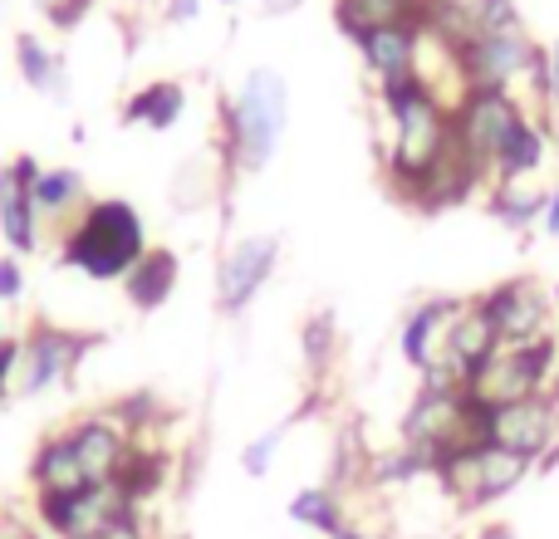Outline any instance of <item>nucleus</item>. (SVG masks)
I'll return each mask as SVG.
<instances>
[{
    "instance_id": "nucleus-1",
    "label": "nucleus",
    "mask_w": 559,
    "mask_h": 539,
    "mask_svg": "<svg viewBox=\"0 0 559 539\" xmlns=\"http://www.w3.org/2000/svg\"><path fill=\"white\" fill-rule=\"evenodd\" d=\"M147 255V226L133 202L123 196H88V206L59 231V265L98 279L123 285L128 270Z\"/></svg>"
},
{
    "instance_id": "nucleus-2",
    "label": "nucleus",
    "mask_w": 559,
    "mask_h": 539,
    "mask_svg": "<svg viewBox=\"0 0 559 539\" xmlns=\"http://www.w3.org/2000/svg\"><path fill=\"white\" fill-rule=\"evenodd\" d=\"M378 108L388 118V153H383V177L393 196H403L437 157L452 147V108L432 94L427 84H393L378 88Z\"/></svg>"
},
{
    "instance_id": "nucleus-3",
    "label": "nucleus",
    "mask_w": 559,
    "mask_h": 539,
    "mask_svg": "<svg viewBox=\"0 0 559 539\" xmlns=\"http://www.w3.org/2000/svg\"><path fill=\"white\" fill-rule=\"evenodd\" d=\"M289 123V84L280 69H251L236 98H222V163L226 172H261L280 153Z\"/></svg>"
},
{
    "instance_id": "nucleus-4",
    "label": "nucleus",
    "mask_w": 559,
    "mask_h": 539,
    "mask_svg": "<svg viewBox=\"0 0 559 539\" xmlns=\"http://www.w3.org/2000/svg\"><path fill=\"white\" fill-rule=\"evenodd\" d=\"M559 387V344H525V348H496L486 363L472 368V393L476 407H501L521 403L535 393H555Z\"/></svg>"
},
{
    "instance_id": "nucleus-5",
    "label": "nucleus",
    "mask_w": 559,
    "mask_h": 539,
    "mask_svg": "<svg viewBox=\"0 0 559 539\" xmlns=\"http://www.w3.org/2000/svg\"><path fill=\"white\" fill-rule=\"evenodd\" d=\"M481 442L515 456H531L535 471H550L559 462V393H535L521 397V403L481 407Z\"/></svg>"
},
{
    "instance_id": "nucleus-6",
    "label": "nucleus",
    "mask_w": 559,
    "mask_h": 539,
    "mask_svg": "<svg viewBox=\"0 0 559 539\" xmlns=\"http://www.w3.org/2000/svg\"><path fill=\"white\" fill-rule=\"evenodd\" d=\"M525 104L511 88H466L452 104V137L462 143V153L491 177L496 153L506 147V137L521 128Z\"/></svg>"
},
{
    "instance_id": "nucleus-7",
    "label": "nucleus",
    "mask_w": 559,
    "mask_h": 539,
    "mask_svg": "<svg viewBox=\"0 0 559 539\" xmlns=\"http://www.w3.org/2000/svg\"><path fill=\"white\" fill-rule=\"evenodd\" d=\"M403 442L427 456H442L452 446L481 442V407L472 393H417L403 417Z\"/></svg>"
},
{
    "instance_id": "nucleus-8",
    "label": "nucleus",
    "mask_w": 559,
    "mask_h": 539,
    "mask_svg": "<svg viewBox=\"0 0 559 539\" xmlns=\"http://www.w3.org/2000/svg\"><path fill=\"white\" fill-rule=\"evenodd\" d=\"M94 344H98V334L35 319L25 328V338H20V383L15 387L25 397H35V393H49L55 383H69Z\"/></svg>"
},
{
    "instance_id": "nucleus-9",
    "label": "nucleus",
    "mask_w": 559,
    "mask_h": 539,
    "mask_svg": "<svg viewBox=\"0 0 559 539\" xmlns=\"http://www.w3.org/2000/svg\"><path fill=\"white\" fill-rule=\"evenodd\" d=\"M486 314L496 319L506 348H525V344H559V324H555V299L545 295L535 279H506V285L486 289L481 295Z\"/></svg>"
},
{
    "instance_id": "nucleus-10",
    "label": "nucleus",
    "mask_w": 559,
    "mask_h": 539,
    "mask_svg": "<svg viewBox=\"0 0 559 539\" xmlns=\"http://www.w3.org/2000/svg\"><path fill=\"white\" fill-rule=\"evenodd\" d=\"M545 49L531 45L525 29H511V35H476L472 45L462 49V74H466V88H511L525 84V79L540 69Z\"/></svg>"
},
{
    "instance_id": "nucleus-11",
    "label": "nucleus",
    "mask_w": 559,
    "mask_h": 539,
    "mask_svg": "<svg viewBox=\"0 0 559 539\" xmlns=\"http://www.w3.org/2000/svg\"><path fill=\"white\" fill-rule=\"evenodd\" d=\"M280 265V236H246L216 265V309L222 314H246Z\"/></svg>"
},
{
    "instance_id": "nucleus-12",
    "label": "nucleus",
    "mask_w": 559,
    "mask_h": 539,
    "mask_svg": "<svg viewBox=\"0 0 559 539\" xmlns=\"http://www.w3.org/2000/svg\"><path fill=\"white\" fill-rule=\"evenodd\" d=\"M35 157H10L0 167V236L10 255H29L39 245V216H35Z\"/></svg>"
},
{
    "instance_id": "nucleus-13",
    "label": "nucleus",
    "mask_w": 559,
    "mask_h": 539,
    "mask_svg": "<svg viewBox=\"0 0 559 539\" xmlns=\"http://www.w3.org/2000/svg\"><path fill=\"white\" fill-rule=\"evenodd\" d=\"M64 436H69V446H74L79 466H84V476H88L94 486H108V481H114L118 466H123V456L133 452V436H128L108 412L79 417L74 427H64Z\"/></svg>"
},
{
    "instance_id": "nucleus-14",
    "label": "nucleus",
    "mask_w": 559,
    "mask_h": 539,
    "mask_svg": "<svg viewBox=\"0 0 559 539\" xmlns=\"http://www.w3.org/2000/svg\"><path fill=\"white\" fill-rule=\"evenodd\" d=\"M417 39H423L417 25H388V29H373V35L358 39L364 69L378 79V88L413 84L417 79Z\"/></svg>"
},
{
    "instance_id": "nucleus-15",
    "label": "nucleus",
    "mask_w": 559,
    "mask_h": 539,
    "mask_svg": "<svg viewBox=\"0 0 559 539\" xmlns=\"http://www.w3.org/2000/svg\"><path fill=\"white\" fill-rule=\"evenodd\" d=\"M427 10L432 0H334V20L348 39H364L373 29H388V25H427Z\"/></svg>"
},
{
    "instance_id": "nucleus-16",
    "label": "nucleus",
    "mask_w": 559,
    "mask_h": 539,
    "mask_svg": "<svg viewBox=\"0 0 559 539\" xmlns=\"http://www.w3.org/2000/svg\"><path fill=\"white\" fill-rule=\"evenodd\" d=\"M177 279H182V255L167 251V245H147L143 261L128 270L123 295H128V304H133L138 314H153V309H163L167 299H173Z\"/></svg>"
},
{
    "instance_id": "nucleus-17",
    "label": "nucleus",
    "mask_w": 559,
    "mask_h": 539,
    "mask_svg": "<svg viewBox=\"0 0 559 539\" xmlns=\"http://www.w3.org/2000/svg\"><path fill=\"white\" fill-rule=\"evenodd\" d=\"M442 348L447 354H456L462 363H472V368L486 363V358L501 348V328H496V319L486 314L481 295H472V299L456 304L452 324H447V334H442Z\"/></svg>"
},
{
    "instance_id": "nucleus-18",
    "label": "nucleus",
    "mask_w": 559,
    "mask_h": 539,
    "mask_svg": "<svg viewBox=\"0 0 559 539\" xmlns=\"http://www.w3.org/2000/svg\"><path fill=\"white\" fill-rule=\"evenodd\" d=\"M456 304H462V299H442V295H437V299H423V304L403 319L397 348H403V363L407 368H417V373H423V368L432 363V354L442 348V334H447V324H452Z\"/></svg>"
},
{
    "instance_id": "nucleus-19",
    "label": "nucleus",
    "mask_w": 559,
    "mask_h": 539,
    "mask_svg": "<svg viewBox=\"0 0 559 539\" xmlns=\"http://www.w3.org/2000/svg\"><path fill=\"white\" fill-rule=\"evenodd\" d=\"M29 481H35V495H79L94 486L84 476V466H79V456H74V446H69L64 432H49L45 442L35 446Z\"/></svg>"
},
{
    "instance_id": "nucleus-20",
    "label": "nucleus",
    "mask_w": 559,
    "mask_h": 539,
    "mask_svg": "<svg viewBox=\"0 0 559 539\" xmlns=\"http://www.w3.org/2000/svg\"><path fill=\"white\" fill-rule=\"evenodd\" d=\"M88 206V182L79 167H39L35 177V216L39 226H69Z\"/></svg>"
},
{
    "instance_id": "nucleus-21",
    "label": "nucleus",
    "mask_w": 559,
    "mask_h": 539,
    "mask_svg": "<svg viewBox=\"0 0 559 539\" xmlns=\"http://www.w3.org/2000/svg\"><path fill=\"white\" fill-rule=\"evenodd\" d=\"M167 481H173V456L163 452V442H133V452L123 456V466H118V476H114V486L138 511H143Z\"/></svg>"
},
{
    "instance_id": "nucleus-22",
    "label": "nucleus",
    "mask_w": 559,
    "mask_h": 539,
    "mask_svg": "<svg viewBox=\"0 0 559 539\" xmlns=\"http://www.w3.org/2000/svg\"><path fill=\"white\" fill-rule=\"evenodd\" d=\"M545 153H550V137H545L540 118L525 113L521 128H515L511 137H506V147L496 153L491 163V187L496 182H525V177H535L545 167Z\"/></svg>"
},
{
    "instance_id": "nucleus-23",
    "label": "nucleus",
    "mask_w": 559,
    "mask_h": 539,
    "mask_svg": "<svg viewBox=\"0 0 559 539\" xmlns=\"http://www.w3.org/2000/svg\"><path fill=\"white\" fill-rule=\"evenodd\" d=\"M182 113H187V88L177 84V79H153V84H143L123 104V123L128 128H153V133L177 128Z\"/></svg>"
},
{
    "instance_id": "nucleus-24",
    "label": "nucleus",
    "mask_w": 559,
    "mask_h": 539,
    "mask_svg": "<svg viewBox=\"0 0 559 539\" xmlns=\"http://www.w3.org/2000/svg\"><path fill=\"white\" fill-rule=\"evenodd\" d=\"M289 520H295L299 530H314V535H329V539H334V535L348 525L344 495H338L334 486H305V491L289 495Z\"/></svg>"
},
{
    "instance_id": "nucleus-25",
    "label": "nucleus",
    "mask_w": 559,
    "mask_h": 539,
    "mask_svg": "<svg viewBox=\"0 0 559 539\" xmlns=\"http://www.w3.org/2000/svg\"><path fill=\"white\" fill-rule=\"evenodd\" d=\"M545 196L550 192H531L525 182H496L491 192H486V212L496 216L501 226H511V231H531V226L545 221Z\"/></svg>"
},
{
    "instance_id": "nucleus-26",
    "label": "nucleus",
    "mask_w": 559,
    "mask_h": 539,
    "mask_svg": "<svg viewBox=\"0 0 559 539\" xmlns=\"http://www.w3.org/2000/svg\"><path fill=\"white\" fill-rule=\"evenodd\" d=\"M432 471H437V456L417 452V446H407V442H397L393 452H383V456H368V486H383V491L388 486H413Z\"/></svg>"
},
{
    "instance_id": "nucleus-27",
    "label": "nucleus",
    "mask_w": 559,
    "mask_h": 539,
    "mask_svg": "<svg viewBox=\"0 0 559 539\" xmlns=\"http://www.w3.org/2000/svg\"><path fill=\"white\" fill-rule=\"evenodd\" d=\"M531 476H535L531 456H515V452H501V446H486L481 442V505L511 495L515 486L531 481Z\"/></svg>"
},
{
    "instance_id": "nucleus-28",
    "label": "nucleus",
    "mask_w": 559,
    "mask_h": 539,
    "mask_svg": "<svg viewBox=\"0 0 559 539\" xmlns=\"http://www.w3.org/2000/svg\"><path fill=\"white\" fill-rule=\"evenodd\" d=\"M15 69H20V79H25L35 94H45V98H59V88H64V64H59V59L49 55L35 35L15 39Z\"/></svg>"
},
{
    "instance_id": "nucleus-29",
    "label": "nucleus",
    "mask_w": 559,
    "mask_h": 539,
    "mask_svg": "<svg viewBox=\"0 0 559 539\" xmlns=\"http://www.w3.org/2000/svg\"><path fill=\"white\" fill-rule=\"evenodd\" d=\"M299 348H305V363L314 378H324L334 368V354H338V324H334V309H319V314L305 319L299 328Z\"/></svg>"
},
{
    "instance_id": "nucleus-30",
    "label": "nucleus",
    "mask_w": 559,
    "mask_h": 539,
    "mask_svg": "<svg viewBox=\"0 0 559 539\" xmlns=\"http://www.w3.org/2000/svg\"><path fill=\"white\" fill-rule=\"evenodd\" d=\"M289 427H295V417H289V422H280V427H271V432H261L255 442L241 446V471H246V476H255V481H261V476H271V466H275V456H280V442H285Z\"/></svg>"
},
{
    "instance_id": "nucleus-31",
    "label": "nucleus",
    "mask_w": 559,
    "mask_h": 539,
    "mask_svg": "<svg viewBox=\"0 0 559 539\" xmlns=\"http://www.w3.org/2000/svg\"><path fill=\"white\" fill-rule=\"evenodd\" d=\"M84 539H147V520H143V511H123V515L104 520L94 535H84Z\"/></svg>"
},
{
    "instance_id": "nucleus-32",
    "label": "nucleus",
    "mask_w": 559,
    "mask_h": 539,
    "mask_svg": "<svg viewBox=\"0 0 559 539\" xmlns=\"http://www.w3.org/2000/svg\"><path fill=\"white\" fill-rule=\"evenodd\" d=\"M20 383V338H0V403H5L10 393H15Z\"/></svg>"
},
{
    "instance_id": "nucleus-33",
    "label": "nucleus",
    "mask_w": 559,
    "mask_h": 539,
    "mask_svg": "<svg viewBox=\"0 0 559 539\" xmlns=\"http://www.w3.org/2000/svg\"><path fill=\"white\" fill-rule=\"evenodd\" d=\"M88 5H94V0H45V15L55 29H74L79 20L88 15Z\"/></svg>"
},
{
    "instance_id": "nucleus-34",
    "label": "nucleus",
    "mask_w": 559,
    "mask_h": 539,
    "mask_svg": "<svg viewBox=\"0 0 559 539\" xmlns=\"http://www.w3.org/2000/svg\"><path fill=\"white\" fill-rule=\"evenodd\" d=\"M20 295H25V265H20V255H0V299L15 304Z\"/></svg>"
},
{
    "instance_id": "nucleus-35",
    "label": "nucleus",
    "mask_w": 559,
    "mask_h": 539,
    "mask_svg": "<svg viewBox=\"0 0 559 539\" xmlns=\"http://www.w3.org/2000/svg\"><path fill=\"white\" fill-rule=\"evenodd\" d=\"M545 84H550V104H555V113H559V45L545 49Z\"/></svg>"
},
{
    "instance_id": "nucleus-36",
    "label": "nucleus",
    "mask_w": 559,
    "mask_h": 539,
    "mask_svg": "<svg viewBox=\"0 0 559 539\" xmlns=\"http://www.w3.org/2000/svg\"><path fill=\"white\" fill-rule=\"evenodd\" d=\"M0 539H39V535L25 520H15V515H0Z\"/></svg>"
},
{
    "instance_id": "nucleus-37",
    "label": "nucleus",
    "mask_w": 559,
    "mask_h": 539,
    "mask_svg": "<svg viewBox=\"0 0 559 539\" xmlns=\"http://www.w3.org/2000/svg\"><path fill=\"white\" fill-rule=\"evenodd\" d=\"M540 226H545V236H559V187L545 196V221Z\"/></svg>"
},
{
    "instance_id": "nucleus-38",
    "label": "nucleus",
    "mask_w": 559,
    "mask_h": 539,
    "mask_svg": "<svg viewBox=\"0 0 559 539\" xmlns=\"http://www.w3.org/2000/svg\"><path fill=\"white\" fill-rule=\"evenodd\" d=\"M334 539H373V535H368L364 525H354V520H348V525H344V530H338Z\"/></svg>"
},
{
    "instance_id": "nucleus-39",
    "label": "nucleus",
    "mask_w": 559,
    "mask_h": 539,
    "mask_svg": "<svg viewBox=\"0 0 559 539\" xmlns=\"http://www.w3.org/2000/svg\"><path fill=\"white\" fill-rule=\"evenodd\" d=\"M197 15V0H173V20H187Z\"/></svg>"
},
{
    "instance_id": "nucleus-40",
    "label": "nucleus",
    "mask_w": 559,
    "mask_h": 539,
    "mask_svg": "<svg viewBox=\"0 0 559 539\" xmlns=\"http://www.w3.org/2000/svg\"><path fill=\"white\" fill-rule=\"evenodd\" d=\"M481 539H515V535L506 530V525H486V530H481Z\"/></svg>"
},
{
    "instance_id": "nucleus-41",
    "label": "nucleus",
    "mask_w": 559,
    "mask_h": 539,
    "mask_svg": "<svg viewBox=\"0 0 559 539\" xmlns=\"http://www.w3.org/2000/svg\"><path fill=\"white\" fill-rule=\"evenodd\" d=\"M550 128H555V133H550V137H555V153H559V113L550 118Z\"/></svg>"
},
{
    "instance_id": "nucleus-42",
    "label": "nucleus",
    "mask_w": 559,
    "mask_h": 539,
    "mask_svg": "<svg viewBox=\"0 0 559 539\" xmlns=\"http://www.w3.org/2000/svg\"><path fill=\"white\" fill-rule=\"evenodd\" d=\"M555 324H559V289H555Z\"/></svg>"
},
{
    "instance_id": "nucleus-43",
    "label": "nucleus",
    "mask_w": 559,
    "mask_h": 539,
    "mask_svg": "<svg viewBox=\"0 0 559 539\" xmlns=\"http://www.w3.org/2000/svg\"><path fill=\"white\" fill-rule=\"evenodd\" d=\"M0 338H5V319H0Z\"/></svg>"
}]
</instances>
